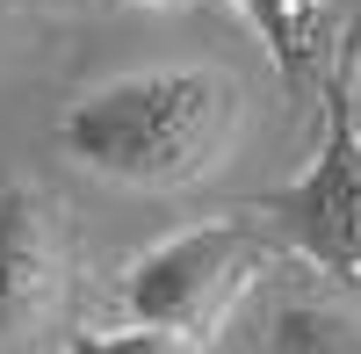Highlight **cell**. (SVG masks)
<instances>
[{"label":"cell","mask_w":361,"mask_h":354,"mask_svg":"<svg viewBox=\"0 0 361 354\" xmlns=\"http://www.w3.org/2000/svg\"><path fill=\"white\" fill-rule=\"evenodd\" d=\"M238 80L224 66H137L102 87H87L80 102L58 116V152L80 173H94L109 188H188L224 159L238 138Z\"/></svg>","instance_id":"cell-1"},{"label":"cell","mask_w":361,"mask_h":354,"mask_svg":"<svg viewBox=\"0 0 361 354\" xmlns=\"http://www.w3.org/2000/svg\"><path fill=\"white\" fill-rule=\"evenodd\" d=\"M275 260H282V239L260 210L195 217V224H180V231H166V239H152L145 253L123 260L116 304H123V318L209 340Z\"/></svg>","instance_id":"cell-2"},{"label":"cell","mask_w":361,"mask_h":354,"mask_svg":"<svg viewBox=\"0 0 361 354\" xmlns=\"http://www.w3.org/2000/svg\"><path fill=\"white\" fill-rule=\"evenodd\" d=\"M253 210L275 224L282 253L311 260L325 282H340L361 304V138L347 123L340 87H333V102H325V130H318L311 166L296 173V181L267 188Z\"/></svg>","instance_id":"cell-3"},{"label":"cell","mask_w":361,"mask_h":354,"mask_svg":"<svg viewBox=\"0 0 361 354\" xmlns=\"http://www.w3.org/2000/svg\"><path fill=\"white\" fill-rule=\"evenodd\" d=\"M58 311H66V231L29 181H8L0 188V354H44Z\"/></svg>","instance_id":"cell-4"},{"label":"cell","mask_w":361,"mask_h":354,"mask_svg":"<svg viewBox=\"0 0 361 354\" xmlns=\"http://www.w3.org/2000/svg\"><path fill=\"white\" fill-rule=\"evenodd\" d=\"M253 15V29L267 37L275 66L296 80V73H325L340 51V0H238Z\"/></svg>","instance_id":"cell-5"},{"label":"cell","mask_w":361,"mask_h":354,"mask_svg":"<svg viewBox=\"0 0 361 354\" xmlns=\"http://www.w3.org/2000/svg\"><path fill=\"white\" fill-rule=\"evenodd\" d=\"M267 354H361V311L333 297H282L267 318Z\"/></svg>","instance_id":"cell-6"},{"label":"cell","mask_w":361,"mask_h":354,"mask_svg":"<svg viewBox=\"0 0 361 354\" xmlns=\"http://www.w3.org/2000/svg\"><path fill=\"white\" fill-rule=\"evenodd\" d=\"M66 354H209V340L202 333H173V326H145V318H123V326L73 333Z\"/></svg>","instance_id":"cell-7"},{"label":"cell","mask_w":361,"mask_h":354,"mask_svg":"<svg viewBox=\"0 0 361 354\" xmlns=\"http://www.w3.org/2000/svg\"><path fill=\"white\" fill-rule=\"evenodd\" d=\"M340 102H347V123H354V138H361V51H354V73L340 80Z\"/></svg>","instance_id":"cell-8"},{"label":"cell","mask_w":361,"mask_h":354,"mask_svg":"<svg viewBox=\"0 0 361 354\" xmlns=\"http://www.w3.org/2000/svg\"><path fill=\"white\" fill-rule=\"evenodd\" d=\"M8 22H15V0H0V29H8Z\"/></svg>","instance_id":"cell-9"},{"label":"cell","mask_w":361,"mask_h":354,"mask_svg":"<svg viewBox=\"0 0 361 354\" xmlns=\"http://www.w3.org/2000/svg\"><path fill=\"white\" fill-rule=\"evenodd\" d=\"M159 8H166V0H159Z\"/></svg>","instance_id":"cell-10"}]
</instances>
